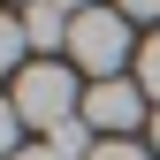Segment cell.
Returning a JSON list of instances; mask_svg holds the SVG:
<instances>
[{"label":"cell","mask_w":160,"mask_h":160,"mask_svg":"<svg viewBox=\"0 0 160 160\" xmlns=\"http://www.w3.org/2000/svg\"><path fill=\"white\" fill-rule=\"evenodd\" d=\"M23 152V114H15V99H0V160Z\"/></svg>","instance_id":"7"},{"label":"cell","mask_w":160,"mask_h":160,"mask_svg":"<svg viewBox=\"0 0 160 160\" xmlns=\"http://www.w3.org/2000/svg\"><path fill=\"white\" fill-rule=\"evenodd\" d=\"M69 23H76V15H69V8H53V0L23 8V31H31V46H69Z\"/></svg>","instance_id":"4"},{"label":"cell","mask_w":160,"mask_h":160,"mask_svg":"<svg viewBox=\"0 0 160 160\" xmlns=\"http://www.w3.org/2000/svg\"><path fill=\"white\" fill-rule=\"evenodd\" d=\"M92 160H152V152H145V145H137V137H114V145H99Z\"/></svg>","instance_id":"8"},{"label":"cell","mask_w":160,"mask_h":160,"mask_svg":"<svg viewBox=\"0 0 160 160\" xmlns=\"http://www.w3.org/2000/svg\"><path fill=\"white\" fill-rule=\"evenodd\" d=\"M15 160H61V152H53V145H23Z\"/></svg>","instance_id":"10"},{"label":"cell","mask_w":160,"mask_h":160,"mask_svg":"<svg viewBox=\"0 0 160 160\" xmlns=\"http://www.w3.org/2000/svg\"><path fill=\"white\" fill-rule=\"evenodd\" d=\"M23 8H38V0H23Z\"/></svg>","instance_id":"13"},{"label":"cell","mask_w":160,"mask_h":160,"mask_svg":"<svg viewBox=\"0 0 160 160\" xmlns=\"http://www.w3.org/2000/svg\"><path fill=\"white\" fill-rule=\"evenodd\" d=\"M84 122L107 137V145L130 137L137 122H145V84H137V76H107V84H92V92H84Z\"/></svg>","instance_id":"3"},{"label":"cell","mask_w":160,"mask_h":160,"mask_svg":"<svg viewBox=\"0 0 160 160\" xmlns=\"http://www.w3.org/2000/svg\"><path fill=\"white\" fill-rule=\"evenodd\" d=\"M122 15H160V0H114Z\"/></svg>","instance_id":"9"},{"label":"cell","mask_w":160,"mask_h":160,"mask_svg":"<svg viewBox=\"0 0 160 160\" xmlns=\"http://www.w3.org/2000/svg\"><path fill=\"white\" fill-rule=\"evenodd\" d=\"M152 145H160V107H152Z\"/></svg>","instance_id":"12"},{"label":"cell","mask_w":160,"mask_h":160,"mask_svg":"<svg viewBox=\"0 0 160 160\" xmlns=\"http://www.w3.org/2000/svg\"><path fill=\"white\" fill-rule=\"evenodd\" d=\"M53 8H69V15H92V8H99V0H53Z\"/></svg>","instance_id":"11"},{"label":"cell","mask_w":160,"mask_h":160,"mask_svg":"<svg viewBox=\"0 0 160 160\" xmlns=\"http://www.w3.org/2000/svg\"><path fill=\"white\" fill-rule=\"evenodd\" d=\"M69 53H76V69H92V84H107V76L130 61V15L122 8L76 15V23H69Z\"/></svg>","instance_id":"2"},{"label":"cell","mask_w":160,"mask_h":160,"mask_svg":"<svg viewBox=\"0 0 160 160\" xmlns=\"http://www.w3.org/2000/svg\"><path fill=\"white\" fill-rule=\"evenodd\" d=\"M137 84H145V99L160 107V31L145 38V46H137Z\"/></svg>","instance_id":"6"},{"label":"cell","mask_w":160,"mask_h":160,"mask_svg":"<svg viewBox=\"0 0 160 160\" xmlns=\"http://www.w3.org/2000/svg\"><path fill=\"white\" fill-rule=\"evenodd\" d=\"M8 99H15V114H23L31 130H46V137L61 130V122H76V114H84V92H76V76H69L61 61H31L23 76H15Z\"/></svg>","instance_id":"1"},{"label":"cell","mask_w":160,"mask_h":160,"mask_svg":"<svg viewBox=\"0 0 160 160\" xmlns=\"http://www.w3.org/2000/svg\"><path fill=\"white\" fill-rule=\"evenodd\" d=\"M23 46H31L23 15H0V76H23Z\"/></svg>","instance_id":"5"}]
</instances>
